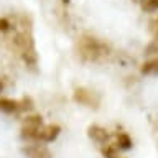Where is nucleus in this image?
Segmentation results:
<instances>
[{"label":"nucleus","instance_id":"f257e3e1","mask_svg":"<svg viewBox=\"0 0 158 158\" xmlns=\"http://www.w3.org/2000/svg\"><path fill=\"white\" fill-rule=\"evenodd\" d=\"M107 51L109 48L102 41H99L97 38L84 36L79 40V53L87 61H99L101 58L107 56Z\"/></svg>","mask_w":158,"mask_h":158},{"label":"nucleus","instance_id":"f03ea898","mask_svg":"<svg viewBox=\"0 0 158 158\" xmlns=\"http://www.w3.org/2000/svg\"><path fill=\"white\" fill-rule=\"evenodd\" d=\"M73 99H74L77 104L86 106V107H97L99 102H101V97H99L94 91H89V89H86V87H77V89H74Z\"/></svg>","mask_w":158,"mask_h":158},{"label":"nucleus","instance_id":"7ed1b4c3","mask_svg":"<svg viewBox=\"0 0 158 158\" xmlns=\"http://www.w3.org/2000/svg\"><path fill=\"white\" fill-rule=\"evenodd\" d=\"M23 153L27 155V158H53L49 148L41 142H30L23 148Z\"/></svg>","mask_w":158,"mask_h":158},{"label":"nucleus","instance_id":"20e7f679","mask_svg":"<svg viewBox=\"0 0 158 158\" xmlns=\"http://www.w3.org/2000/svg\"><path fill=\"white\" fill-rule=\"evenodd\" d=\"M87 137L91 138L92 142L99 143V145H106V143H109V140H110L109 130L101 127V125H89L87 127Z\"/></svg>","mask_w":158,"mask_h":158},{"label":"nucleus","instance_id":"39448f33","mask_svg":"<svg viewBox=\"0 0 158 158\" xmlns=\"http://www.w3.org/2000/svg\"><path fill=\"white\" fill-rule=\"evenodd\" d=\"M59 132H61V127L56 125V123H51V125H43L41 130H40V137L38 142L41 143H51L58 138Z\"/></svg>","mask_w":158,"mask_h":158},{"label":"nucleus","instance_id":"423d86ee","mask_svg":"<svg viewBox=\"0 0 158 158\" xmlns=\"http://www.w3.org/2000/svg\"><path fill=\"white\" fill-rule=\"evenodd\" d=\"M20 110V101L15 99H8V97H0V112L5 114H13Z\"/></svg>","mask_w":158,"mask_h":158},{"label":"nucleus","instance_id":"0eeeda50","mask_svg":"<svg viewBox=\"0 0 158 158\" xmlns=\"http://www.w3.org/2000/svg\"><path fill=\"white\" fill-rule=\"evenodd\" d=\"M140 73L145 74V76H158V56L143 63L140 68Z\"/></svg>","mask_w":158,"mask_h":158},{"label":"nucleus","instance_id":"6e6552de","mask_svg":"<svg viewBox=\"0 0 158 158\" xmlns=\"http://www.w3.org/2000/svg\"><path fill=\"white\" fill-rule=\"evenodd\" d=\"M132 138L128 133L125 132H118L117 137H115V147L118 148V150H130L132 148Z\"/></svg>","mask_w":158,"mask_h":158},{"label":"nucleus","instance_id":"1a4fd4ad","mask_svg":"<svg viewBox=\"0 0 158 158\" xmlns=\"http://www.w3.org/2000/svg\"><path fill=\"white\" fill-rule=\"evenodd\" d=\"M44 125L43 123V117L40 114H33V115H27L22 123V127L25 128H41Z\"/></svg>","mask_w":158,"mask_h":158},{"label":"nucleus","instance_id":"9d476101","mask_svg":"<svg viewBox=\"0 0 158 158\" xmlns=\"http://www.w3.org/2000/svg\"><path fill=\"white\" fill-rule=\"evenodd\" d=\"M142 8L145 12H158V0H143Z\"/></svg>","mask_w":158,"mask_h":158},{"label":"nucleus","instance_id":"9b49d317","mask_svg":"<svg viewBox=\"0 0 158 158\" xmlns=\"http://www.w3.org/2000/svg\"><path fill=\"white\" fill-rule=\"evenodd\" d=\"M117 150H118V148L115 145H109V143H106L104 148H102V153H104V156H106V158H117V155H115Z\"/></svg>","mask_w":158,"mask_h":158},{"label":"nucleus","instance_id":"f8f14e48","mask_svg":"<svg viewBox=\"0 0 158 158\" xmlns=\"http://www.w3.org/2000/svg\"><path fill=\"white\" fill-rule=\"evenodd\" d=\"M33 109V101L30 97H23L20 101V110H31Z\"/></svg>","mask_w":158,"mask_h":158},{"label":"nucleus","instance_id":"ddd939ff","mask_svg":"<svg viewBox=\"0 0 158 158\" xmlns=\"http://www.w3.org/2000/svg\"><path fill=\"white\" fill-rule=\"evenodd\" d=\"M10 28H12V23H10V20L5 18V17L0 18V33H7Z\"/></svg>","mask_w":158,"mask_h":158},{"label":"nucleus","instance_id":"4468645a","mask_svg":"<svg viewBox=\"0 0 158 158\" xmlns=\"http://www.w3.org/2000/svg\"><path fill=\"white\" fill-rule=\"evenodd\" d=\"M2 91H3V82L0 81V92H2Z\"/></svg>","mask_w":158,"mask_h":158},{"label":"nucleus","instance_id":"2eb2a0df","mask_svg":"<svg viewBox=\"0 0 158 158\" xmlns=\"http://www.w3.org/2000/svg\"><path fill=\"white\" fill-rule=\"evenodd\" d=\"M155 40H156V41H158V30H156V35H155Z\"/></svg>","mask_w":158,"mask_h":158},{"label":"nucleus","instance_id":"dca6fc26","mask_svg":"<svg viewBox=\"0 0 158 158\" xmlns=\"http://www.w3.org/2000/svg\"><path fill=\"white\" fill-rule=\"evenodd\" d=\"M135 2H140V3H142V2H143V0H135Z\"/></svg>","mask_w":158,"mask_h":158},{"label":"nucleus","instance_id":"f3484780","mask_svg":"<svg viewBox=\"0 0 158 158\" xmlns=\"http://www.w3.org/2000/svg\"><path fill=\"white\" fill-rule=\"evenodd\" d=\"M63 2H69V0H63Z\"/></svg>","mask_w":158,"mask_h":158}]
</instances>
